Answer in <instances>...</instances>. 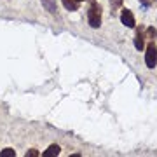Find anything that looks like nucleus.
I'll return each mask as SVG.
<instances>
[{"instance_id":"1","label":"nucleus","mask_w":157,"mask_h":157,"mask_svg":"<svg viewBox=\"0 0 157 157\" xmlns=\"http://www.w3.org/2000/svg\"><path fill=\"white\" fill-rule=\"evenodd\" d=\"M87 21H89L91 28H100L101 26V6L100 4H93L87 11Z\"/></svg>"},{"instance_id":"2","label":"nucleus","mask_w":157,"mask_h":157,"mask_svg":"<svg viewBox=\"0 0 157 157\" xmlns=\"http://www.w3.org/2000/svg\"><path fill=\"white\" fill-rule=\"evenodd\" d=\"M145 65L148 68H155L157 65V45L154 40L145 47Z\"/></svg>"},{"instance_id":"3","label":"nucleus","mask_w":157,"mask_h":157,"mask_svg":"<svg viewBox=\"0 0 157 157\" xmlns=\"http://www.w3.org/2000/svg\"><path fill=\"white\" fill-rule=\"evenodd\" d=\"M121 21H122V25H126L128 28H136L135 14L129 11V9H122V11H121Z\"/></svg>"},{"instance_id":"4","label":"nucleus","mask_w":157,"mask_h":157,"mask_svg":"<svg viewBox=\"0 0 157 157\" xmlns=\"http://www.w3.org/2000/svg\"><path fill=\"white\" fill-rule=\"evenodd\" d=\"M145 39L147 37H145V33H143V28L140 26V28L136 30V37H135V47L138 51L145 49Z\"/></svg>"},{"instance_id":"5","label":"nucleus","mask_w":157,"mask_h":157,"mask_svg":"<svg viewBox=\"0 0 157 157\" xmlns=\"http://www.w3.org/2000/svg\"><path fill=\"white\" fill-rule=\"evenodd\" d=\"M40 2H42V7H44L49 14H56V12H58L56 0H40Z\"/></svg>"},{"instance_id":"6","label":"nucleus","mask_w":157,"mask_h":157,"mask_svg":"<svg viewBox=\"0 0 157 157\" xmlns=\"http://www.w3.org/2000/svg\"><path fill=\"white\" fill-rule=\"evenodd\" d=\"M59 152H61L59 145H49L47 147V150H45L42 155L44 157H52V155H59Z\"/></svg>"},{"instance_id":"7","label":"nucleus","mask_w":157,"mask_h":157,"mask_svg":"<svg viewBox=\"0 0 157 157\" xmlns=\"http://www.w3.org/2000/svg\"><path fill=\"white\" fill-rule=\"evenodd\" d=\"M63 6L67 11H78V2L77 0H63Z\"/></svg>"},{"instance_id":"8","label":"nucleus","mask_w":157,"mask_h":157,"mask_svg":"<svg viewBox=\"0 0 157 157\" xmlns=\"http://www.w3.org/2000/svg\"><path fill=\"white\" fill-rule=\"evenodd\" d=\"M155 37H157V30L154 28V26H148V28H147V39L152 42V40L155 39Z\"/></svg>"},{"instance_id":"9","label":"nucleus","mask_w":157,"mask_h":157,"mask_svg":"<svg viewBox=\"0 0 157 157\" xmlns=\"http://www.w3.org/2000/svg\"><path fill=\"white\" fill-rule=\"evenodd\" d=\"M0 157H16V150L14 148H4L0 152Z\"/></svg>"},{"instance_id":"10","label":"nucleus","mask_w":157,"mask_h":157,"mask_svg":"<svg viewBox=\"0 0 157 157\" xmlns=\"http://www.w3.org/2000/svg\"><path fill=\"white\" fill-rule=\"evenodd\" d=\"M40 152L35 150V148H30V150H26V154H25V157H39Z\"/></svg>"},{"instance_id":"11","label":"nucleus","mask_w":157,"mask_h":157,"mask_svg":"<svg viewBox=\"0 0 157 157\" xmlns=\"http://www.w3.org/2000/svg\"><path fill=\"white\" fill-rule=\"evenodd\" d=\"M110 6H112L113 9H119V7L122 6V0H110Z\"/></svg>"},{"instance_id":"12","label":"nucleus","mask_w":157,"mask_h":157,"mask_svg":"<svg viewBox=\"0 0 157 157\" xmlns=\"http://www.w3.org/2000/svg\"><path fill=\"white\" fill-rule=\"evenodd\" d=\"M138 2H141V4H143V7H145V9H147V7H148V6H150V4H152V0H138Z\"/></svg>"},{"instance_id":"13","label":"nucleus","mask_w":157,"mask_h":157,"mask_svg":"<svg viewBox=\"0 0 157 157\" xmlns=\"http://www.w3.org/2000/svg\"><path fill=\"white\" fill-rule=\"evenodd\" d=\"M77 2H84V0H77Z\"/></svg>"},{"instance_id":"14","label":"nucleus","mask_w":157,"mask_h":157,"mask_svg":"<svg viewBox=\"0 0 157 157\" xmlns=\"http://www.w3.org/2000/svg\"><path fill=\"white\" fill-rule=\"evenodd\" d=\"M152 2H154V0H152ZM155 2H157V0H155Z\"/></svg>"}]
</instances>
